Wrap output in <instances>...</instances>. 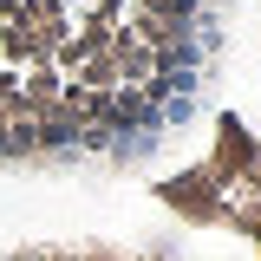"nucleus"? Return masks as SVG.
Wrapping results in <instances>:
<instances>
[{"label":"nucleus","mask_w":261,"mask_h":261,"mask_svg":"<svg viewBox=\"0 0 261 261\" xmlns=\"http://www.w3.org/2000/svg\"><path fill=\"white\" fill-rule=\"evenodd\" d=\"M228 0H0V157H137L190 118Z\"/></svg>","instance_id":"1"},{"label":"nucleus","mask_w":261,"mask_h":261,"mask_svg":"<svg viewBox=\"0 0 261 261\" xmlns=\"http://www.w3.org/2000/svg\"><path fill=\"white\" fill-rule=\"evenodd\" d=\"M7 261H163V255H111V248H59V255H7Z\"/></svg>","instance_id":"2"}]
</instances>
